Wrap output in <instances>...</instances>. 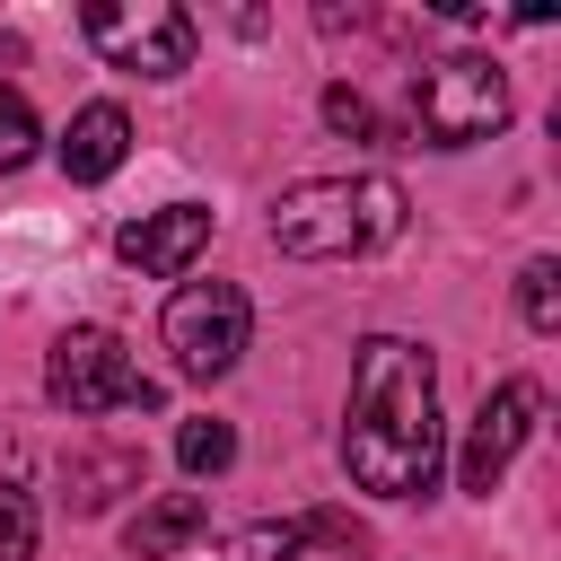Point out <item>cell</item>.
<instances>
[{
  "label": "cell",
  "mask_w": 561,
  "mask_h": 561,
  "mask_svg": "<svg viewBox=\"0 0 561 561\" xmlns=\"http://www.w3.org/2000/svg\"><path fill=\"white\" fill-rule=\"evenodd\" d=\"M438 368L412 333H368L351 368L342 412V465L377 500H430L438 491Z\"/></svg>",
  "instance_id": "cell-1"
},
{
  "label": "cell",
  "mask_w": 561,
  "mask_h": 561,
  "mask_svg": "<svg viewBox=\"0 0 561 561\" xmlns=\"http://www.w3.org/2000/svg\"><path fill=\"white\" fill-rule=\"evenodd\" d=\"M403 219H412V202L394 175H307L272 202V245L298 263H351V254L394 245Z\"/></svg>",
  "instance_id": "cell-2"
},
{
  "label": "cell",
  "mask_w": 561,
  "mask_h": 561,
  "mask_svg": "<svg viewBox=\"0 0 561 561\" xmlns=\"http://www.w3.org/2000/svg\"><path fill=\"white\" fill-rule=\"evenodd\" d=\"M500 123H508V79H500V61L447 53V61H430V70L412 79V131H421V149H473V140H491Z\"/></svg>",
  "instance_id": "cell-3"
},
{
  "label": "cell",
  "mask_w": 561,
  "mask_h": 561,
  "mask_svg": "<svg viewBox=\"0 0 561 561\" xmlns=\"http://www.w3.org/2000/svg\"><path fill=\"white\" fill-rule=\"evenodd\" d=\"M44 394L61 412H79V421H96V412H158V386L123 359V342L105 324H70L44 351Z\"/></svg>",
  "instance_id": "cell-4"
},
{
  "label": "cell",
  "mask_w": 561,
  "mask_h": 561,
  "mask_svg": "<svg viewBox=\"0 0 561 561\" xmlns=\"http://www.w3.org/2000/svg\"><path fill=\"white\" fill-rule=\"evenodd\" d=\"M167 351L184 377H228L245 359V333H254V307L237 280H175L167 289V316H158Z\"/></svg>",
  "instance_id": "cell-5"
},
{
  "label": "cell",
  "mask_w": 561,
  "mask_h": 561,
  "mask_svg": "<svg viewBox=\"0 0 561 561\" xmlns=\"http://www.w3.org/2000/svg\"><path fill=\"white\" fill-rule=\"evenodd\" d=\"M79 26H88V44H96L114 70H131V79H184V70H193V44H202L175 0H96Z\"/></svg>",
  "instance_id": "cell-6"
},
{
  "label": "cell",
  "mask_w": 561,
  "mask_h": 561,
  "mask_svg": "<svg viewBox=\"0 0 561 561\" xmlns=\"http://www.w3.org/2000/svg\"><path fill=\"white\" fill-rule=\"evenodd\" d=\"M535 412H543V386H535V377H500V386L482 394V412H473V430H465V456H456V482H465L473 500L500 491V473H508L517 447L535 438Z\"/></svg>",
  "instance_id": "cell-7"
},
{
  "label": "cell",
  "mask_w": 561,
  "mask_h": 561,
  "mask_svg": "<svg viewBox=\"0 0 561 561\" xmlns=\"http://www.w3.org/2000/svg\"><path fill=\"white\" fill-rule=\"evenodd\" d=\"M202 245H210V210L202 202H167V210H140V219L114 228V254L131 272H149V280H184L202 263Z\"/></svg>",
  "instance_id": "cell-8"
},
{
  "label": "cell",
  "mask_w": 561,
  "mask_h": 561,
  "mask_svg": "<svg viewBox=\"0 0 561 561\" xmlns=\"http://www.w3.org/2000/svg\"><path fill=\"white\" fill-rule=\"evenodd\" d=\"M123 158H131V114L123 105H79L70 131H61V175L70 184H105Z\"/></svg>",
  "instance_id": "cell-9"
},
{
  "label": "cell",
  "mask_w": 561,
  "mask_h": 561,
  "mask_svg": "<svg viewBox=\"0 0 561 561\" xmlns=\"http://www.w3.org/2000/svg\"><path fill=\"white\" fill-rule=\"evenodd\" d=\"M202 526H210V500H202V491H167V500H149V508L123 526V552H131V561H175Z\"/></svg>",
  "instance_id": "cell-10"
},
{
  "label": "cell",
  "mask_w": 561,
  "mask_h": 561,
  "mask_svg": "<svg viewBox=\"0 0 561 561\" xmlns=\"http://www.w3.org/2000/svg\"><path fill=\"white\" fill-rule=\"evenodd\" d=\"M114 491H140V456L131 447H96L70 465V508H105Z\"/></svg>",
  "instance_id": "cell-11"
},
{
  "label": "cell",
  "mask_w": 561,
  "mask_h": 561,
  "mask_svg": "<svg viewBox=\"0 0 561 561\" xmlns=\"http://www.w3.org/2000/svg\"><path fill=\"white\" fill-rule=\"evenodd\" d=\"M175 465H184L193 482L228 473V465H237V430H228V421H184V430H175Z\"/></svg>",
  "instance_id": "cell-12"
},
{
  "label": "cell",
  "mask_w": 561,
  "mask_h": 561,
  "mask_svg": "<svg viewBox=\"0 0 561 561\" xmlns=\"http://www.w3.org/2000/svg\"><path fill=\"white\" fill-rule=\"evenodd\" d=\"M0 561H35V491L18 465H0Z\"/></svg>",
  "instance_id": "cell-13"
},
{
  "label": "cell",
  "mask_w": 561,
  "mask_h": 561,
  "mask_svg": "<svg viewBox=\"0 0 561 561\" xmlns=\"http://www.w3.org/2000/svg\"><path fill=\"white\" fill-rule=\"evenodd\" d=\"M517 316H526L535 333H561V263H552V254H535V263L517 272Z\"/></svg>",
  "instance_id": "cell-14"
},
{
  "label": "cell",
  "mask_w": 561,
  "mask_h": 561,
  "mask_svg": "<svg viewBox=\"0 0 561 561\" xmlns=\"http://www.w3.org/2000/svg\"><path fill=\"white\" fill-rule=\"evenodd\" d=\"M307 552V535H298V517H263V526H245V535H228V552L219 561H298Z\"/></svg>",
  "instance_id": "cell-15"
},
{
  "label": "cell",
  "mask_w": 561,
  "mask_h": 561,
  "mask_svg": "<svg viewBox=\"0 0 561 561\" xmlns=\"http://www.w3.org/2000/svg\"><path fill=\"white\" fill-rule=\"evenodd\" d=\"M35 140H44V131H35V105H26L18 88H0V175H9V167H26V158H35Z\"/></svg>",
  "instance_id": "cell-16"
},
{
  "label": "cell",
  "mask_w": 561,
  "mask_h": 561,
  "mask_svg": "<svg viewBox=\"0 0 561 561\" xmlns=\"http://www.w3.org/2000/svg\"><path fill=\"white\" fill-rule=\"evenodd\" d=\"M324 123L351 131V140H386V123H377V105H368L359 88H324Z\"/></svg>",
  "instance_id": "cell-17"
}]
</instances>
